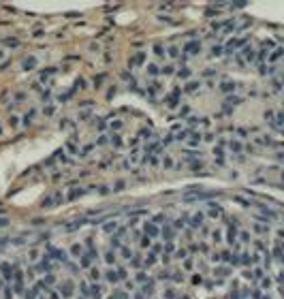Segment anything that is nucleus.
<instances>
[{"instance_id": "obj_1", "label": "nucleus", "mask_w": 284, "mask_h": 299, "mask_svg": "<svg viewBox=\"0 0 284 299\" xmlns=\"http://www.w3.org/2000/svg\"><path fill=\"white\" fill-rule=\"evenodd\" d=\"M47 256L58 259V261H66V259H68L66 252H62V250H58V248H53V246H47Z\"/></svg>"}, {"instance_id": "obj_2", "label": "nucleus", "mask_w": 284, "mask_h": 299, "mask_svg": "<svg viewBox=\"0 0 284 299\" xmlns=\"http://www.w3.org/2000/svg\"><path fill=\"white\" fill-rule=\"evenodd\" d=\"M143 231H145L148 237H158V235H160V229H158L154 222H145V224H143Z\"/></svg>"}, {"instance_id": "obj_3", "label": "nucleus", "mask_w": 284, "mask_h": 299, "mask_svg": "<svg viewBox=\"0 0 284 299\" xmlns=\"http://www.w3.org/2000/svg\"><path fill=\"white\" fill-rule=\"evenodd\" d=\"M199 49H201V43H199V41L186 43V47H184V51H188L186 56H197V53H199Z\"/></svg>"}, {"instance_id": "obj_4", "label": "nucleus", "mask_w": 284, "mask_h": 299, "mask_svg": "<svg viewBox=\"0 0 284 299\" xmlns=\"http://www.w3.org/2000/svg\"><path fill=\"white\" fill-rule=\"evenodd\" d=\"M177 101H179V90H173L171 96L164 98V103H167L169 107H177Z\"/></svg>"}, {"instance_id": "obj_5", "label": "nucleus", "mask_w": 284, "mask_h": 299, "mask_svg": "<svg viewBox=\"0 0 284 299\" xmlns=\"http://www.w3.org/2000/svg\"><path fill=\"white\" fill-rule=\"evenodd\" d=\"M203 220H205L203 214H195V216H192V220H190V226H192V229H199V226L203 224Z\"/></svg>"}, {"instance_id": "obj_6", "label": "nucleus", "mask_w": 284, "mask_h": 299, "mask_svg": "<svg viewBox=\"0 0 284 299\" xmlns=\"http://www.w3.org/2000/svg\"><path fill=\"white\" fill-rule=\"evenodd\" d=\"M60 293H62V297H71V295H73V284H71V282H64V284L60 286Z\"/></svg>"}, {"instance_id": "obj_7", "label": "nucleus", "mask_w": 284, "mask_h": 299, "mask_svg": "<svg viewBox=\"0 0 284 299\" xmlns=\"http://www.w3.org/2000/svg\"><path fill=\"white\" fill-rule=\"evenodd\" d=\"M0 269H2V274H4L6 280H11V278H13V267L9 265V263H2V265H0Z\"/></svg>"}, {"instance_id": "obj_8", "label": "nucleus", "mask_w": 284, "mask_h": 299, "mask_svg": "<svg viewBox=\"0 0 284 299\" xmlns=\"http://www.w3.org/2000/svg\"><path fill=\"white\" fill-rule=\"evenodd\" d=\"M103 293H105V288L100 286V284H94V286H92V297H94V299H100V297H103Z\"/></svg>"}, {"instance_id": "obj_9", "label": "nucleus", "mask_w": 284, "mask_h": 299, "mask_svg": "<svg viewBox=\"0 0 284 299\" xmlns=\"http://www.w3.org/2000/svg\"><path fill=\"white\" fill-rule=\"evenodd\" d=\"M162 237H164V239H167V241L171 244V239L175 237V233H173V229H171V226H164V229H162Z\"/></svg>"}, {"instance_id": "obj_10", "label": "nucleus", "mask_w": 284, "mask_h": 299, "mask_svg": "<svg viewBox=\"0 0 284 299\" xmlns=\"http://www.w3.org/2000/svg\"><path fill=\"white\" fill-rule=\"evenodd\" d=\"M22 66H24L26 71H30V68H34V66H36V60H34V58H26V60L22 62Z\"/></svg>"}, {"instance_id": "obj_11", "label": "nucleus", "mask_w": 284, "mask_h": 299, "mask_svg": "<svg viewBox=\"0 0 284 299\" xmlns=\"http://www.w3.org/2000/svg\"><path fill=\"white\" fill-rule=\"evenodd\" d=\"M107 280H109V282H117V280H120V274L113 271V269H109L107 271Z\"/></svg>"}, {"instance_id": "obj_12", "label": "nucleus", "mask_w": 284, "mask_h": 299, "mask_svg": "<svg viewBox=\"0 0 284 299\" xmlns=\"http://www.w3.org/2000/svg\"><path fill=\"white\" fill-rule=\"evenodd\" d=\"M26 299H39V288H30L26 293Z\"/></svg>"}, {"instance_id": "obj_13", "label": "nucleus", "mask_w": 284, "mask_h": 299, "mask_svg": "<svg viewBox=\"0 0 284 299\" xmlns=\"http://www.w3.org/2000/svg\"><path fill=\"white\" fill-rule=\"evenodd\" d=\"M90 259H92L90 254H81V256H79V261H81V267H90Z\"/></svg>"}, {"instance_id": "obj_14", "label": "nucleus", "mask_w": 284, "mask_h": 299, "mask_svg": "<svg viewBox=\"0 0 284 299\" xmlns=\"http://www.w3.org/2000/svg\"><path fill=\"white\" fill-rule=\"evenodd\" d=\"M154 293V282H148L143 286V295H152Z\"/></svg>"}, {"instance_id": "obj_15", "label": "nucleus", "mask_w": 284, "mask_h": 299, "mask_svg": "<svg viewBox=\"0 0 284 299\" xmlns=\"http://www.w3.org/2000/svg\"><path fill=\"white\" fill-rule=\"evenodd\" d=\"M195 90H199V84H197V81H190V84H186V92H195Z\"/></svg>"}, {"instance_id": "obj_16", "label": "nucleus", "mask_w": 284, "mask_h": 299, "mask_svg": "<svg viewBox=\"0 0 284 299\" xmlns=\"http://www.w3.org/2000/svg\"><path fill=\"white\" fill-rule=\"evenodd\" d=\"M115 226H117V222H107V224L103 226V231H105V233H111V231L115 229Z\"/></svg>"}, {"instance_id": "obj_17", "label": "nucleus", "mask_w": 284, "mask_h": 299, "mask_svg": "<svg viewBox=\"0 0 284 299\" xmlns=\"http://www.w3.org/2000/svg\"><path fill=\"white\" fill-rule=\"evenodd\" d=\"M2 43L9 45V47H17V45H19V41H17V39H4Z\"/></svg>"}, {"instance_id": "obj_18", "label": "nucleus", "mask_w": 284, "mask_h": 299, "mask_svg": "<svg viewBox=\"0 0 284 299\" xmlns=\"http://www.w3.org/2000/svg\"><path fill=\"white\" fill-rule=\"evenodd\" d=\"M71 254H81V246H79V244H73V246H71Z\"/></svg>"}, {"instance_id": "obj_19", "label": "nucleus", "mask_w": 284, "mask_h": 299, "mask_svg": "<svg viewBox=\"0 0 284 299\" xmlns=\"http://www.w3.org/2000/svg\"><path fill=\"white\" fill-rule=\"evenodd\" d=\"M154 263H156V254H154V252H150L148 259H145V265H154Z\"/></svg>"}, {"instance_id": "obj_20", "label": "nucleus", "mask_w": 284, "mask_h": 299, "mask_svg": "<svg viewBox=\"0 0 284 299\" xmlns=\"http://www.w3.org/2000/svg\"><path fill=\"white\" fill-rule=\"evenodd\" d=\"M105 261L109 263V265H113V263H115V254H113V252H107V254H105Z\"/></svg>"}, {"instance_id": "obj_21", "label": "nucleus", "mask_w": 284, "mask_h": 299, "mask_svg": "<svg viewBox=\"0 0 284 299\" xmlns=\"http://www.w3.org/2000/svg\"><path fill=\"white\" fill-rule=\"evenodd\" d=\"M148 73H150V75H158L160 71H158V66H156V64H148Z\"/></svg>"}, {"instance_id": "obj_22", "label": "nucleus", "mask_w": 284, "mask_h": 299, "mask_svg": "<svg viewBox=\"0 0 284 299\" xmlns=\"http://www.w3.org/2000/svg\"><path fill=\"white\" fill-rule=\"evenodd\" d=\"M197 156H199V152H184V158H186V160H195Z\"/></svg>"}, {"instance_id": "obj_23", "label": "nucleus", "mask_w": 284, "mask_h": 299, "mask_svg": "<svg viewBox=\"0 0 284 299\" xmlns=\"http://www.w3.org/2000/svg\"><path fill=\"white\" fill-rule=\"evenodd\" d=\"M84 192H86V190H84V188H81V190H73V192L68 195V199H71V201H73V199H77L79 195H84Z\"/></svg>"}, {"instance_id": "obj_24", "label": "nucleus", "mask_w": 284, "mask_h": 299, "mask_svg": "<svg viewBox=\"0 0 284 299\" xmlns=\"http://www.w3.org/2000/svg\"><path fill=\"white\" fill-rule=\"evenodd\" d=\"M143 60H145V53H143V51H139V53L135 56V64H141Z\"/></svg>"}, {"instance_id": "obj_25", "label": "nucleus", "mask_w": 284, "mask_h": 299, "mask_svg": "<svg viewBox=\"0 0 284 299\" xmlns=\"http://www.w3.org/2000/svg\"><path fill=\"white\" fill-rule=\"evenodd\" d=\"M216 276H222V278L228 276V269H226V267H218V269H216Z\"/></svg>"}, {"instance_id": "obj_26", "label": "nucleus", "mask_w": 284, "mask_h": 299, "mask_svg": "<svg viewBox=\"0 0 284 299\" xmlns=\"http://www.w3.org/2000/svg\"><path fill=\"white\" fill-rule=\"evenodd\" d=\"M100 278V271L98 269H90V280H98Z\"/></svg>"}, {"instance_id": "obj_27", "label": "nucleus", "mask_w": 284, "mask_h": 299, "mask_svg": "<svg viewBox=\"0 0 284 299\" xmlns=\"http://www.w3.org/2000/svg\"><path fill=\"white\" fill-rule=\"evenodd\" d=\"M79 291L84 293V297H88V295H90V291H88V284H86V282H81V284H79Z\"/></svg>"}, {"instance_id": "obj_28", "label": "nucleus", "mask_w": 284, "mask_h": 299, "mask_svg": "<svg viewBox=\"0 0 284 299\" xmlns=\"http://www.w3.org/2000/svg\"><path fill=\"white\" fill-rule=\"evenodd\" d=\"M43 282H45V284L49 286V284H53V282H56V278H53L51 274H47V276H45V280H43Z\"/></svg>"}, {"instance_id": "obj_29", "label": "nucleus", "mask_w": 284, "mask_h": 299, "mask_svg": "<svg viewBox=\"0 0 284 299\" xmlns=\"http://www.w3.org/2000/svg\"><path fill=\"white\" fill-rule=\"evenodd\" d=\"M177 75H179L182 79H186V77H190V68H182V71H179Z\"/></svg>"}, {"instance_id": "obj_30", "label": "nucleus", "mask_w": 284, "mask_h": 299, "mask_svg": "<svg viewBox=\"0 0 284 299\" xmlns=\"http://www.w3.org/2000/svg\"><path fill=\"white\" fill-rule=\"evenodd\" d=\"M164 297H167V299H175V291H173V288H167V291H164Z\"/></svg>"}, {"instance_id": "obj_31", "label": "nucleus", "mask_w": 284, "mask_h": 299, "mask_svg": "<svg viewBox=\"0 0 284 299\" xmlns=\"http://www.w3.org/2000/svg\"><path fill=\"white\" fill-rule=\"evenodd\" d=\"M115 299H128V295L124 293V291H115V295H113Z\"/></svg>"}, {"instance_id": "obj_32", "label": "nucleus", "mask_w": 284, "mask_h": 299, "mask_svg": "<svg viewBox=\"0 0 284 299\" xmlns=\"http://www.w3.org/2000/svg\"><path fill=\"white\" fill-rule=\"evenodd\" d=\"M115 190H117V192L124 190V179H117V182H115Z\"/></svg>"}, {"instance_id": "obj_33", "label": "nucleus", "mask_w": 284, "mask_h": 299, "mask_svg": "<svg viewBox=\"0 0 284 299\" xmlns=\"http://www.w3.org/2000/svg\"><path fill=\"white\" fill-rule=\"evenodd\" d=\"M34 115H36V111H30L28 115H26V124H30V122L34 120Z\"/></svg>"}, {"instance_id": "obj_34", "label": "nucleus", "mask_w": 284, "mask_h": 299, "mask_svg": "<svg viewBox=\"0 0 284 299\" xmlns=\"http://www.w3.org/2000/svg\"><path fill=\"white\" fill-rule=\"evenodd\" d=\"M231 150H233V152H241V146H239L237 141H233V143H231Z\"/></svg>"}, {"instance_id": "obj_35", "label": "nucleus", "mask_w": 284, "mask_h": 299, "mask_svg": "<svg viewBox=\"0 0 284 299\" xmlns=\"http://www.w3.org/2000/svg\"><path fill=\"white\" fill-rule=\"evenodd\" d=\"M222 51H224V47H222V45H216V47H214V53H216V56H220Z\"/></svg>"}, {"instance_id": "obj_36", "label": "nucleus", "mask_w": 284, "mask_h": 299, "mask_svg": "<svg viewBox=\"0 0 284 299\" xmlns=\"http://www.w3.org/2000/svg\"><path fill=\"white\" fill-rule=\"evenodd\" d=\"M154 53H156V56H162V53H164V49L160 47V45H156V47H154Z\"/></svg>"}, {"instance_id": "obj_37", "label": "nucleus", "mask_w": 284, "mask_h": 299, "mask_svg": "<svg viewBox=\"0 0 284 299\" xmlns=\"http://www.w3.org/2000/svg\"><path fill=\"white\" fill-rule=\"evenodd\" d=\"M158 150H160L158 143H154V146H148V152H158Z\"/></svg>"}, {"instance_id": "obj_38", "label": "nucleus", "mask_w": 284, "mask_h": 299, "mask_svg": "<svg viewBox=\"0 0 284 299\" xmlns=\"http://www.w3.org/2000/svg\"><path fill=\"white\" fill-rule=\"evenodd\" d=\"M162 73H164V75H173V66H164Z\"/></svg>"}, {"instance_id": "obj_39", "label": "nucleus", "mask_w": 284, "mask_h": 299, "mask_svg": "<svg viewBox=\"0 0 284 299\" xmlns=\"http://www.w3.org/2000/svg\"><path fill=\"white\" fill-rule=\"evenodd\" d=\"M214 241H222V233H220V231L214 233Z\"/></svg>"}, {"instance_id": "obj_40", "label": "nucleus", "mask_w": 284, "mask_h": 299, "mask_svg": "<svg viewBox=\"0 0 284 299\" xmlns=\"http://www.w3.org/2000/svg\"><path fill=\"white\" fill-rule=\"evenodd\" d=\"M186 256H188L186 250H177V259H186Z\"/></svg>"}, {"instance_id": "obj_41", "label": "nucleus", "mask_w": 284, "mask_h": 299, "mask_svg": "<svg viewBox=\"0 0 284 299\" xmlns=\"http://www.w3.org/2000/svg\"><path fill=\"white\" fill-rule=\"evenodd\" d=\"M164 167H167V169H171V167H173V160H171L169 156H167V158H164Z\"/></svg>"}, {"instance_id": "obj_42", "label": "nucleus", "mask_w": 284, "mask_h": 299, "mask_svg": "<svg viewBox=\"0 0 284 299\" xmlns=\"http://www.w3.org/2000/svg\"><path fill=\"white\" fill-rule=\"evenodd\" d=\"M233 88H235L233 84H224V86H222V90H224V92H231V90H233Z\"/></svg>"}, {"instance_id": "obj_43", "label": "nucleus", "mask_w": 284, "mask_h": 299, "mask_svg": "<svg viewBox=\"0 0 284 299\" xmlns=\"http://www.w3.org/2000/svg\"><path fill=\"white\" fill-rule=\"evenodd\" d=\"M141 246L148 248V246H150V237H143V239H141Z\"/></svg>"}, {"instance_id": "obj_44", "label": "nucleus", "mask_w": 284, "mask_h": 299, "mask_svg": "<svg viewBox=\"0 0 284 299\" xmlns=\"http://www.w3.org/2000/svg\"><path fill=\"white\" fill-rule=\"evenodd\" d=\"M167 51H169V56H177V47H169Z\"/></svg>"}, {"instance_id": "obj_45", "label": "nucleus", "mask_w": 284, "mask_h": 299, "mask_svg": "<svg viewBox=\"0 0 284 299\" xmlns=\"http://www.w3.org/2000/svg\"><path fill=\"white\" fill-rule=\"evenodd\" d=\"M122 254H124V259H130V250H128V248H122Z\"/></svg>"}, {"instance_id": "obj_46", "label": "nucleus", "mask_w": 284, "mask_h": 299, "mask_svg": "<svg viewBox=\"0 0 284 299\" xmlns=\"http://www.w3.org/2000/svg\"><path fill=\"white\" fill-rule=\"evenodd\" d=\"M137 280H139V282H145V280H148V278H145V274L141 271V274H137Z\"/></svg>"}, {"instance_id": "obj_47", "label": "nucleus", "mask_w": 284, "mask_h": 299, "mask_svg": "<svg viewBox=\"0 0 284 299\" xmlns=\"http://www.w3.org/2000/svg\"><path fill=\"white\" fill-rule=\"evenodd\" d=\"M2 226H9V218H0V229Z\"/></svg>"}, {"instance_id": "obj_48", "label": "nucleus", "mask_w": 284, "mask_h": 299, "mask_svg": "<svg viewBox=\"0 0 284 299\" xmlns=\"http://www.w3.org/2000/svg\"><path fill=\"white\" fill-rule=\"evenodd\" d=\"M182 226H184V218H179V220L175 222V229H182Z\"/></svg>"}, {"instance_id": "obj_49", "label": "nucleus", "mask_w": 284, "mask_h": 299, "mask_svg": "<svg viewBox=\"0 0 284 299\" xmlns=\"http://www.w3.org/2000/svg\"><path fill=\"white\" fill-rule=\"evenodd\" d=\"M98 192H100V195H107L109 190H107V186H100V188H98Z\"/></svg>"}, {"instance_id": "obj_50", "label": "nucleus", "mask_w": 284, "mask_h": 299, "mask_svg": "<svg viewBox=\"0 0 284 299\" xmlns=\"http://www.w3.org/2000/svg\"><path fill=\"white\" fill-rule=\"evenodd\" d=\"M239 237H241V241H250V239H248V237H250V235H248V233H241V235H239Z\"/></svg>"}, {"instance_id": "obj_51", "label": "nucleus", "mask_w": 284, "mask_h": 299, "mask_svg": "<svg viewBox=\"0 0 284 299\" xmlns=\"http://www.w3.org/2000/svg\"><path fill=\"white\" fill-rule=\"evenodd\" d=\"M49 299H58V295H56V293H49Z\"/></svg>"}, {"instance_id": "obj_52", "label": "nucleus", "mask_w": 284, "mask_h": 299, "mask_svg": "<svg viewBox=\"0 0 284 299\" xmlns=\"http://www.w3.org/2000/svg\"><path fill=\"white\" fill-rule=\"evenodd\" d=\"M135 299H143V295H139V293H137V295H135Z\"/></svg>"}]
</instances>
